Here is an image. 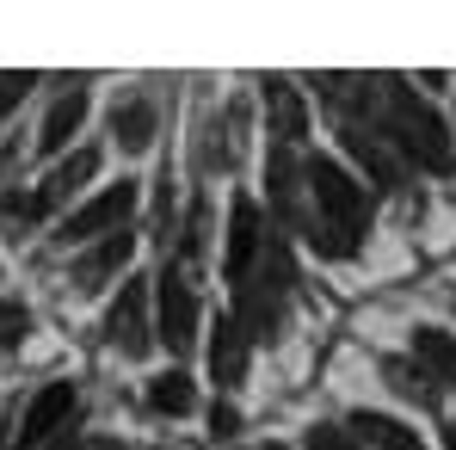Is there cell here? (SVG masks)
<instances>
[{"label":"cell","instance_id":"6","mask_svg":"<svg viewBox=\"0 0 456 450\" xmlns=\"http://www.w3.org/2000/svg\"><path fill=\"white\" fill-rule=\"evenodd\" d=\"M130 210H136V179H118V185H105L99 198H86L75 217L62 223V241H105V234H118V228L130 223Z\"/></svg>","mask_w":456,"mask_h":450},{"label":"cell","instance_id":"9","mask_svg":"<svg viewBox=\"0 0 456 450\" xmlns=\"http://www.w3.org/2000/svg\"><path fill=\"white\" fill-rule=\"evenodd\" d=\"M265 234H272V228H265V217H259V204H253V198H234V204H228V253H223V272L234 278V284H240V278L253 272V259L265 253Z\"/></svg>","mask_w":456,"mask_h":450},{"label":"cell","instance_id":"25","mask_svg":"<svg viewBox=\"0 0 456 450\" xmlns=\"http://www.w3.org/2000/svg\"><path fill=\"white\" fill-rule=\"evenodd\" d=\"M444 450H456V426H444Z\"/></svg>","mask_w":456,"mask_h":450},{"label":"cell","instance_id":"1","mask_svg":"<svg viewBox=\"0 0 456 450\" xmlns=\"http://www.w3.org/2000/svg\"><path fill=\"white\" fill-rule=\"evenodd\" d=\"M308 192H314V210H321V223H314V247L327 253V259H352L358 253V241H364V228H370V192L339 167V160H327V154H314L303 167Z\"/></svg>","mask_w":456,"mask_h":450},{"label":"cell","instance_id":"18","mask_svg":"<svg viewBox=\"0 0 456 450\" xmlns=\"http://www.w3.org/2000/svg\"><path fill=\"white\" fill-rule=\"evenodd\" d=\"M149 407H154V413H173V420L191 413V376H185V371L154 376V382H149Z\"/></svg>","mask_w":456,"mask_h":450},{"label":"cell","instance_id":"14","mask_svg":"<svg viewBox=\"0 0 456 450\" xmlns=\"http://www.w3.org/2000/svg\"><path fill=\"white\" fill-rule=\"evenodd\" d=\"M80 118H86V93H80V86H69V93L50 105V118H44V130H37V149H44V154L69 149V136L80 130Z\"/></svg>","mask_w":456,"mask_h":450},{"label":"cell","instance_id":"5","mask_svg":"<svg viewBox=\"0 0 456 450\" xmlns=\"http://www.w3.org/2000/svg\"><path fill=\"white\" fill-rule=\"evenodd\" d=\"M75 407H80L75 382H50V389H37L31 407H25V420H19V432H12V450H37V445H50V438H62L69 420H75Z\"/></svg>","mask_w":456,"mask_h":450},{"label":"cell","instance_id":"15","mask_svg":"<svg viewBox=\"0 0 456 450\" xmlns=\"http://www.w3.org/2000/svg\"><path fill=\"white\" fill-rule=\"evenodd\" d=\"M210 376H216L223 389L247 376V333H240V321H216V340H210Z\"/></svg>","mask_w":456,"mask_h":450},{"label":"cell","instance_id":"21","mask_svg":"<svg viewBox=\"0 0 456 450\" xmlns=\"http://www.w3.org/2000/svg\"><path fill=\"white\" fill-rule=\"evenodd\" d=\"M25 327H31V315H25L19 302H0V352H6V346H19V340H25Z\"/></svg>","mask_w":456,"mask_h":450},{"label":"cell","instance_id":"4","mask_svg":"<svg viewBox=\"0 0 456 450\" xmlns=\"http://www.w3.org/2000/svg\"><path fill=\"white\" fill-rule=\"evenodd\" d=\"M154 315H160L154 333L167 340V352H191V340H198V297H191V284H185L179 266H167L154 278Z\"/></svg>","mask_w":456,"mask_h":450},{"label":"cell","instance_id":"13","mask_svg":"<svg viewBox=\"0 0 456 450\" xmlns=\"http://www.w3.org/2000/svg\"><path fill=\"white\" fill-rule=\"evenodd\" d=\"M130 253H136V234H124V228H118V234H105V241L80 259V290H99L118 266H130Z\"/></svg>","mask_w":456,"mask_h":450},{"label":"cell","instance_id":"3","mask_svg":"<svg viewBox=\"0 0 456 450\" xmlns=\"http://www.w3.org/2000/svg\"><path fill=\"white\" fill-rule=\"evenodd\" d=\"M284 297H290V259H284L278 241H265V253L240 278V333L247 340H272L278 321H284Z\"/></svg>","mask_w":456,"mask_h":450},{"label":"cell","instance_id":"12","mask_svg":"<svg viewBox=\"0 0 456 450\" xmlns=\"http://www.w3.org/2000/svg\"><path fill=\"white\" fill-rule=\"evenodd\" d=\"M265 111H272V136L278 143H297L308 130V105H303V93L290 86V80H265Z\"/></svg>","mask_w":456,"mask_h":450},{"label":"cell","instance_id":"24","mask_svg":"<svg viewBox=\"0 0 456 450\" xmlns=\"http://www.w3.org/2000/svg\"><path fill=\"white\" fill-rule=\"evenodd\" d=\"M210 426H216V438H234V407H216Z\"/></svg>","mask_w":456,"mask_h":450},{"label":"cell","instance_id":"23","mask_svg":"<svg viewBox=\"0 0 456 450\" xmlns=\"http://www.w3.org/2000/svg\"><path fill=\"white\" fill-rule=\"evenodd\" d=\"M25 86H31V75H6V80H0V118L25 99Z\"/></svg>","mask_w":456,"mask_h":450},{"label":"cell","instance_id":"10","mask_svg":"<svg viewBox=\"0 0 456 450\" xmlns=\"http://www.w3.org/2000/svg\"><path fill=\"white\" fill-rule=\"evenodd\" d=\"M339 143H346V154H352V160L377 179L382 192H401V154H388L377 136L364 130V124H339Z\"/></svg>","mask_w":456,"mask_h":450},{"label":"cell","instance_id":"8","mask_svg":"<svg viewBox=\"0 0 456 450\" xmlns=\"http://www.w3.org/2000/svg\"><path fill=\"white\" fill-rule=\"evenodd\" d=\"M105 333H111V346L124 352V358H149L154 333H149V284L142 278H130L118 302H111V315H105Z\"/></svg>","mask_w":456,"mask_h":450},{"label":"cell","instance_id":"16","mask_svg":"<svg viewBox=\"0 0 456 450\" xmlns=\"http://www.w3.org/2000/svg\"><path fill=\"white\" fill-rule=\"evenodd\" d=\"M413 358L432 382H456V340L444 327H413Z\"/></svg>","mask_w":456,"mask_h":450},{"label":"cell","instance_id":"7","mask_svg":"<svg viewBox=\"0 0 456 450\" xmlns=\"http://www.w3.org/2000/svg\"><path fill=\"white\" fill-rule=\"evenodd\" d=\"M93 173H99V154H93V149H75L69 160H62V167H56V173H50V179H44V185H37V192H31V198H0V210L44 217V210L69 204V198H75V192L86 185V179H93Z\"/></svg>","mask_w":456,"mask_h":450},{"label":"cell","instance_id":"11","mask_svg":"<svg viewBox=\"0 0 456 450\" xmlns=\"http://www.w3.org/2000/svg\"><path fill=\"white\" fill-rule=\"evenodd\" d=\"M346 432H352L358 445H370V450H426V445H419V432H407L401 420L370 413V407H358V413L346 420Z\"/></svg>","mask_w":456,"mask_h":450},{"label":"cell","instance_id":"22","mask_svg":"<svg viewBox=\"0 0 456 450\" xmlns=\"http://www.w3.org/2000/svg\"><path fill=\"white\" fill-rule=\"evenodd\" d=\"M308 450H364L352 432H339V426H314L308 432Z\"/></svg>","mask_w":456,"mask_h":450},{"label":"cell","instance_id":"19","mask_svg":"<svg viewBox=\"0 0 456 450\" xmlns=\"http://www.w3.org/2000/svg\"><path fill=\"white\" fill-rule=\"evenodd\" d=\"M382 376L395 382V395H413L419 407H438V382L419 371V364H401V358H388V364H382Z\"/></svg>","mask_w":456,"mask_h":450},{"label":"cell","instance_id":"2","mask_svg":"<svg viewBox=\"0 0 456 450\" xmlns=\"http://www.w3.org/2000/svg\"><path fill=\"white\" fill-rule=\"evenodd\" d=\"M388 143L401 149V160H413V167H432V173H451L456 167V149H451V130H444V118L413 93V86H401V80H388Z\"/></svg>","mask_w":456,"mask_h":450},{"label":"cell","instance_id":"17","mask_svg":"<svg viewBox=\"0 0 456 450\" xmlns=\"http://www.w3.org/2000/svg\"><path fill=\"white\" fill-rule=\"evenodd\" d=\"M111 130H118L124 149H149L154 143V105H142V99L118 105V111H111Z\"/></svg>","mask_w":456,"mask_h":450},{"label":"cell","instance_id":"20","mask_svg":"<svg viewBox=\"0 0 456 450\" xmlns=\"http://www.w3.org/2000/svg\"><path fill=\"white\" fill-rule=\"evenodd\" d=\"M272 204H278L284 217H297V167H290L284 149L272 154Z\"/></svg>","mask_w":456,"mask_h":450}]
</instances>
